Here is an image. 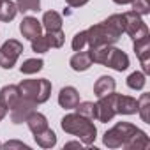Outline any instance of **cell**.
I'll list each match as a JSON object with an SVG mask.
<instances>
[{
	"instance_id": "1",
	"label": "cell",
	"mask_w": 150,
	"mask_h": 150,
	"mask_svg": "<svg viewBox=\"0 0 150 150\" xmlns=\"http://www.w3.org/2000/svg\"><path fill=\"white\" fill-rule=\"evenodd\" d=\"M60 127L72 136H78L83 145H92L97 138V129L92 120L78 115V113H69L60 120Z\"/></svg>"
},
{
	"instance_id": "2",
	"label": "cell",
	"mask_w": 150,
	"mask_h": 150,
	"mask_svg": "<svg viewBox=\"0 0 150 150\" xmlns=\"http://www.w3.org/2000/svg\"><path fill=\"white\" fill-rule=\"evenodd\" d=\"M20 96L23 99H28L35 104H42L51 96V83L44 78L41 80H23L20 85Z\"/></svg>"
},
{
	"instance_id": "3",
	"label": "cell",
	"mask_w": 150,
	"mask_h": 150,
	"mask_svg": "<svg viewBox=\"0 0 150 150\" xmlns=\"http://www.w3.org/2000/svg\"><path fill=\"white\" fill-rule=\"evenodd\" d=\"M138 131L136 125L129 124V122H118L117 125H113L110 131L104 132L103 136V143L108 146V148H118V146H124L125 141Z\"/></svg>"
},
{
	"instance_id": "4",
	"label": "cell",
	"mask_w": 150,
	"mask_h": 150,
	"mask_svg": "<svg viewBox=\"0 0 150 150\" xmlns=\"http://www.w3.org/2000/svg\"><path fill=\"white\" fill-rule=\"evenodd\" d=\"M120 39V35H117L104 21L92 25L87 30V44L90 48H99V46H111Z\"/></svg>"
},
{
	"instance_id": "5",
	"label": "cell",
	"mask_w": 150,
	"mask_h": 150,
	"mask_svg": "<svg viewBox=\"0 0 150 150\" xmlns=\"http://www.w3.org/2000/svg\"><path fill=\"white\" fill-rule=\"evenodd\" d=\"M23 53V44L18 39H9L0 48V67L2 69H13L20 55Z\"/></svg>"
},
{
	"instance_id": "6",
	"label": "cell",
	"mask_w": 150,
	"mask_h": 150,
	"mask_svg": "<svg viewBox=\"0 0 150 150\" xmlns=\"http://www.w3.org/2000/svg\"><path fill=\"white\" fill-rule=\"evenodd\" d=\"M124 16H125V32L132 37V41H138L141 37L150 35L146 23L141 20V16L138 13L129 11V13H124Z\"/></svg>"
},
{
	"instance_id": "7",
	"label": "cell",
	"mask_w": 150,
	"mask_h": 150,
	"mask_svg": "<svg viewBox=\"0 0 150 150\" xmlns=\"http://www.w3.org/2000/svg\"><path fill=\"white\" fill-rule=\"evenodd\" d=\"M115 97L117 94L111 92L104 97H99V103H96L97 106V120L99 122H110L113 120V117L117 115V110H115Z\"/></svg>"
},
{
	"instance_id": "8",
	"label": "cell",
	"mask_w": 150,
	"mask_h": 150,
	"mask_svg": "<svg viewBox=\"0 0 150 150\" xmlns=\"http://www.w3.org/2000/svg\"><path fill=\"white\" fill-rule=\"evenodd\" d=\"M103 65L111 67V69H115V71L122 72V71H125V69L129 67V57H127L122 50H118V48H111V46H110L108 55H106V58H104V64H103Z\"/></svg>"
},
{
	"instance_id": "9",
	"label": "cell",
	"mask_w": 150,
	"mask_h": 150,
	"mask_svg": "<svg viewBox=\"0 0 150 150\" xmlns=\"http://www.w3.org/2000/svg\"><path fill=\"white\" fill-rule=\"evenodd\" d=\"M35 108H37L35 103H32V101L21 97V99L16 103V106L11 110V120H13L14 124H23V122H27V118L35 111Z\"/></svg>"
},
{
	"instance_id": "10",
	"label": "cell",
	"mask_w": 150,
	"mask_h": 150,
	"mask_svg": "<svg viewBox=\"0 0 150 150\" xmlns=\"http://www.w3.org/2000/svg\"><path fill=\"white\" fill-rule=\"evenodd\" d=\"M132 46H134V53H136V57H138L139 62H141L143 72L148 74V72H150V35L134 41Z\"/></svg>"
},
{
	"instance_id": "11",
	"label": "cell",
	"mask_w": 150,
	"mask_h": 150,
	"mask_svg": "<svg viewBox=\"0 0 150 150\" xmlns=\"http://www.w3.org/2000/svg\"><path fill=\"white\" fill-rule=\"evenodd\" d=\"M20 32H21V35L25 39L32 41V39H35V37H39L42 34V23L34 16H27L20 23Z\"/></svg>"
},
{
	"instance_id": "12",
	"label": "cell",
	"mask_w": 150,
	"mask_h": 150,
	"mask_svg": "<svg viewBox=\"0 0 150 150\" xmlns=\"http://www.w3.org/2000/svg\"><path fill=\"white\" fill-rule=\"evenodd\" d=\"M20 99L21 96H20L18 85H6L0 88V106H4L7 111H11Z\"/></svg>"
},
{
	"instance_id": "13",
	"label": "cell",
	"mask_w": 150,
	"mask_h": 150,
	"mask_svg": "<svg viewBox=\"0 0 150 150\" xmlns=\"http://www.w3.org/2000/svg\"><path fill=\"white\" fill-rule=\"evenodd\" d=\"M80 103V94L74 87H64L58 94V104L65 110H74Z\"/></svg>"
},
{
	"instance_id": "14",
	"label": "cell",
	"mask_w": 150,
	"mask_h": 150,
	"mask_svg": "<svg viewBox=\"0 0 150 150\" xmlns=\"http://www.w3.org/2000/svg\"><path fill=\"white\" fill-rule=\"evenodd\" d=\"M115 110L120 115H134V113H138V101L134 97L117 94V97H115Z\"/></svg>"
},
{
	"instance_id": "15",
	"label": "cell",
	"mask_w": 150,
	"mask_h": 150,
	"mask_svg": "<svg viewBox=\"0 0 150 150\" xmlns=\"http://www.w3.org/2000/svg\"><path fill=\"white\" fill-rule=\"evenodd\" d=\"M69 64H71V69H72V71H76V72H83V71L90 69V65H92L90 53H88V51H83V50H81V51H76V53L71 57Z\"/></svg>"
},
{
	"instance_id": "16",
	"label": "cell",
	"mask_w": 150,
	"mask_h": 150,
	"mask_svg": "<svg viewBox=\"0 0 150 150\" xmlns=\"http://www.w3.org/2000/svg\"><path fill=\"white\" fill-rule=\"evenodd\" d=\"M124 146H125L127 150H145V148L150 146V139H148V136H146L141 129H138V131L125 141Z\"/></svg>"
},
{
	"instance_id": "17",
	"label": "cell",
	"mask_w": 150,
	"mask_h": 150,
	"mask_svg": "<svg viewBox=\"0 0 150 150\" xmlns=\"http://www.w3.org/2000/svg\"><path fill=\"white\" fill-rule=\"evenodd\" d=\"M115 87H117V83H115V80L111 76H101L94 85V94L99 99V97H104V96L115 92Z\"/></svg>"
},
{
	"instance_id": "18",
	"label": "cell",
	"mask_w": 150,
	"mask_h": 150,
	"mask_svg": "<svg viewBox=\"0 0 150 150\" xmlns=\"http://www.w3.org/2000/svg\"><path fill=\"white\" fill-rule=\"evenodd\" d=\"M27 125H28V129L32 131V134H39V132H42L44 129H48V118L42 115V113H39L37 110L27 118Z\"/></svg>"
},
{
	"instance_id": "19",
	"label": "cell",
	"mask_w": 150,
	"mask_h": 150,
	"mask_svg": "<svg viewBox=\"0 0 150 150\" xmlns=\"http://www.w3.org/2000/svg\"><path fill=\"white\" fill-rule=\"evenodd\" d=\"M42 28H46V32H55L62 28V16L57 11H46L42 16Z\"/></svg>"
},
{
	"instance_id": "20",
	"label": "cell",
	"mask_w": 150,
	"mask_h": 150,
	"mask_svg": "<svg viewBox=\"0 0 150 150\" xmlns=\"http://www.w3.org/2000/svg\"><path fill=\"white\" fill-rule=\"evenodd\" d=\"M18 14V7L16 2H11V0H2L0 2V21H13Z\"/></svg>"
},
{
	"instance_id": "21",
	"label": "cell",
	"mask_w": 150,
	"mask_h": 150,
	"mask_svg": "<svg viewBox=\"0 0 150 150\" xmlns=\"http://www.w3.org/2000/svg\"><path fill=\"white\" fill-rule=\"evenodd\" d=\"M34 139H35V143H37L39 146H42V148H51V146L57 145V134H55L50 127L44 129V131L39 132V134H34Z\"/></svg>"
},
{
	"instance_id": "22",
	"label": "cell",
	"mask_w": 150,
	"mask_h": 150,
	"mask_svg": "<svg viewBox=\"0 0 150 150\" xmlns=\"http://www.w3.org/2000/svg\"><path fill=\"white\" fill-rule=\"evenodd\" d=\"M104 23L117 34V35H122L125 32V16L124 14H111L108 20H104Z\"/></svg>"
},
{
	"instance_id": "23",
	"label": "cell",
	"mask_w": 150,
	"mask_h": 150,
	"mask_svg": "<svg viewBox=\"0 0 150 150\" xmlns=\"http://www.w3.org/2000/svg\"><path fill=\"white\" fill-rule=\"evenodd\" d=\"M74 110H76L78 115H81V117H85V118H88V120H96V118H97V106H96L94 103H88V101L78 103V106L74 108Z\"/></svg>"
},
{
	"instance_id": "24",
	"label": "cell",
	"mask_w": 150,
	"mask_h": 150,
	"mask_svg": "<svg viewBox=\"0 0 150 150\" xmlns=\"http://www.w3.org/2000/svg\"><path fill=\"white\" fill-rule=\"evenodd\" d=\"M138 113L145 124H150V94H141L138 99Z\"/></svg>"
},
{
	"instance_id": "25",
	"label": "cell",
	"mask_w": 150,
	"mask_h": 150,
	"mask_svg": "<svg viewBox=\"0 0 150 150\" xmlns=\"http://www.w3.org/2000/svg\"><path fill=\"white\" fill-rule=\"evenodd\" d=\"M42 67H44V62H42L41 58H27V60L21 64L20 71H21V74H35V72H39Z\"/></svg>"
},
{
	"instance_id": "26",
	"label": "cell",
	"mask_w": 150,
	"mask_h": 150,
	"mask_svg": "<svg viewBox=\"0 0 150 150\" xmlns=\"http://www.w3.org/2000/svg\"><path fill=\"white\" fill-rule=\"evenodd\" d=\"M145 83H146V74L145 72H139V71L131 72L129 78H127V87L132 88V90H141L145 87Z\"/></svg>"
},
{
	"instance_id": "27",
	"label": "cell",
	"mask_w": 150,
	"mask_h": 150,
	"mask_svg": "<svg viewBox=\"0 0 150 150\" xmlns=\"http://www.w3.org/2000/svg\"><path fill=\"white\" fill-rule=\"evenodd\" d=\"M18 13H32L41 11V0H18L16 2Z\"/></svg>"
},
{
	"instance_id": "28",
	"label": "cell",
	"mask_w": 150,
	"mask_h": 150,
	"mask_svg": "<svg viewBox=\"0 0 150 150\" xmlns=\"http://www.w3.org/2000/svg\"><path fill=\"white\" fill-rule=\"evenodd\" d=\"M46 39L50 42V48H62L64 46V41H65V34L60 30H55V32H48L46 34Z\"/></svg>"
},
{
	"instance_id": "29",
	"label": "cell",
	"mask_w": 150,
	"mask_h": 150,
	"mask_svg": "<svg viewBox=\"0 0 150 150\" xmlns=\"http://www.w3.org/2000/svg\"><path fill=\"white\" fill-rule=\"evenodd\" d=\"M32 50L35 51V53H46L48 50H50V42H48V39H46V35H39V37H35V39H32Z\"/></svg>"
},
{
	"instance_id": "30",
	"label": "cell",
	"mask_w": 150,
	"mask_h": 150,
	"mask_svg": "<svg viewBox=\"0 0 150 150\" xmlns=\"http://www.w3.org/2000/svg\"><path fill=\"white\" fill-rule=\"evenodd\" d=\"M71 46H72V50H74V51H81V50L87 46V30L78 32L76 35H74V37H72Z\"/></svg>"
},
{
	"instance_id": "31",
	"label": "cell",
	"mask_w": 150,
	"mask_h": 150,
	"mask_svg": "<svg viewBox=\"0 0 150 150\" xmlns=\"http://www.w3.org/2000/svg\"><path fill=\"white\" fill-rule=\"evenodd\" d=\"M132 11L138 13L139 16H146V14H150V2L148 0H134L132 2Z\"/></svg>"
},
{
	"instance_id": "32",
	"label": "cell",
	"mask_w": 150,
	"mask_h": 150,
	"mask_svg": "<svg viewBox=\"0 0 150 150\" xmlns=\"http://www.w3.org/2000/svg\"><path fill=\"white\" fill-rule=\"evenodd\" d=\"M2 148H25V150H28L30 146L28 145H25V143H21V141H7V143H4L2 145Z\"/></svg>"
},
{
	"instance_id": "33",
	"label": "cell",
	"mask_w": 150,
	"mask_h": 150,
	"mask_svg": "<svg viewBox=\"0 0 150 150\" xmlns=\"http://www.w3.org/2000/svg\"><path fill=\"white\" fill-rule=\"evenodd\" d=\"M88 2V0H65V4L71 6V7H81Z\"/></svg>"
},
{
	"instance_id": "34",
	"label": "cell",
	"mask_w": 150,
	"mask_h": 150,
	"mask_svg": "<svg viewBox=\"0 0 150 150\" xmlns=\"http://www.w3.org/2000/svg\"><path fill=\"white\" fill-rule=\"evenodd\" d=\"M81 145L78 141H71V143H65V148H80Z\"/></svg>"
},
{
	"instance_id": "35",
	"label": "cell",
	"mask_w": 150,
	"mask_h": 150,
	"mask_svg": "<svg viewBox=\"0 0 150 150\" xmlns=\"http://www.w3.org/2000/svg\"><path fill=\"white\" fill-rule=\"evenodd\" d=\"M115 4H118V6H125V4H132L134 0H113Z\"/></svg>"
},
{
	"instance_id": "36",
	"label": "cell",
	"mask_w": 150,
	"mask_h": 150,
	"mask_svg": "<svg viewBox=\"0 0 150 150\" xmlns=\"http://www.w3.org/2000/svg\"><path fill=\"white\" fill-rule=\"evenodd\" d=\"M6 115H7V110H6L4 106H0V122L4 120V117H6Z\"/></svg>"
},
{
	"instance_id": "37",
	"label": "cell",
	"mask_w": 150,
	"mask_h": 150,
	"mask_svg": "<svg viewBox=\"0 0 150 150\" xmlns=\"http://www.w3.org/2000/svg\"><path fill=\"white\" fill-rule=\"evenodd\" d=\"M0 148H2V143H0Z\"/></svg>"
},
{
	"instance_id": "38",
	"label": "cell",
	"mask_w": 150,
	"mask_h": 150,
	"mask_svg": "<svg viewBox=\"0 0 150 150\" xmlns=\"http://www.w3.org/2000/svg\"><path fill=\"white\" fill-rule=\"evenodd\" d=\"M0 2H2V0H0Z\"/></svg>"
}]
</instances>
